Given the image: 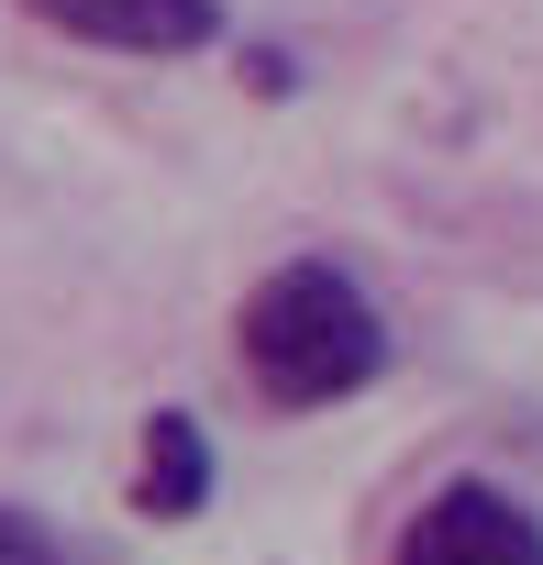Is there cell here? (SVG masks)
<instances>
[{
  "label": "cell",
  "instance_id": "obj_1",
  "mask_svg": "<svg viewBox=\"0 0 543 565\" xmlns=\"http://www.w3.org/2000/svg\"><path fill=\"white\" fill-rule=\"evenodd\" d=\"M233 344H244V388L266 411H333L388 377V311L366 300V277L344 255L266 266L233 311Z\"/></svg>",
  "mask_w": 543,
  "mask_h": 565
},
{
  "label": "cell",
  "instance_id": "obj_2",
  "mask_svg": "<svg viewBox=\"0 0 543 565\" xmlns=\"http://www.w3.org/2000/svg\"><path fill=\"white\" fill-rule=\"evenodd\" d=\"M388 565H543V521H532L499 477H444V488L400 521Z\"/></svg>",
  "mask_w": 543,
  "mask_h": 565
},
{
  "label": "cell",
  "instance_id": "obj_3",
  "mask_svg": "<svg viewBox=\"0 0 543 565\" xmlns=\"http://www.w3.org/2000/svg\"><path fill=\"white\" fill-rule=\"evenodd\" d=\"M23 12L67 45H100V56H200V45H222V0H23Z\"/></svg>",
  "mask_w": 543,
  "mask_h": 565
},
{
  "label": "cell",
  "instance_id": "obj_4",
  "mask_svg": "<svg viewBox=\"0 0 543 565\" xmlns=\"http://www.w3.org/2000/svg\"><path fill=\"white\" fill-rule=\"evenodd\" d=\"M211 510V433L189 411H156L134 444V521H200Z\"/></svg>",
  "mask_w": 543,
  "mask_h": 565
},
{
  "label": "cell",
  "instance_id": "obj_5",
  "mask_svg": "<svg viewBox=\"0 0 543 565\" xmlns=\"http://www.w3.org/2000/svg\"><path fill=\"white\" fill-rule=\"evenodd\" d=\"M0 565H56V532H45V510L0 499Z\"/></svg>",
  "mask_w": 543,
  "mask_h": 565
}]
</instances>
